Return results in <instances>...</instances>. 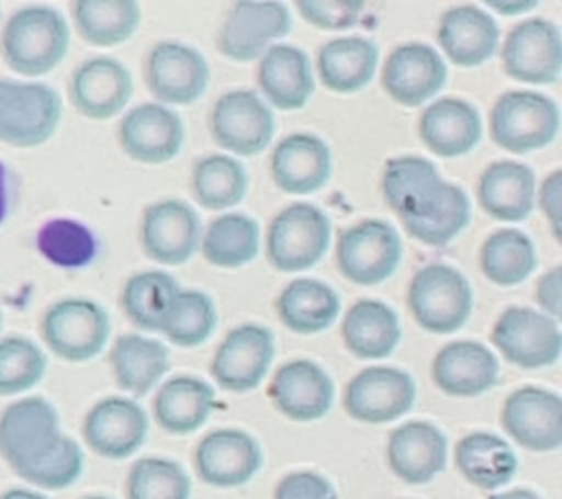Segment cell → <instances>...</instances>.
<instances>
[{
  "instance_id": "ac0fdd59",
  "label": "cell",
  "mask_w": 562,
  "mask_h": 499,
  "mask_svg": "<svg viewBox=\"0 0 562 499\" xmlns=\"http://www.w3.org/2000/svg\"><path fill=\"white\" fill-rule=\"evenodd\" d=\"M276 343L268 328L243 325L231 330L211 360V377L228 393H248L262 385L272 367Z\"/></svg>"
},
{
  "instance_id": "f5cc1de1",
  "label": "cell",
  "mask_w": 562,
  "mask_h": 499,
  "mask_svg": "<svg viewBox=\"0 0 562 499\" xmlns=\"http://www.w3.org/2000/svg\"><path fill=\"white\" fill-rule=\"evenodd\" d=\"M486 7H491L501 16H519L536 9L539 0H483Z\"/></svg>"
},
{
  "instance_id": "7dc6e473",
  "label": "cell",
  "mask_w": 562,
  "mask_h": 499,
  "mask_svg": "<svg viewBox=\"0 0 562 499\" xmlns=\"http://www.w3.org/2000/svg\"><path fill=\"white\" fill-rule=\"evenodd\" d=\"M471 223V202L456 184H449L446 200L431 217L403 223L406 233L426 246H446Z\"/></svg>"
},
{
  "instance_id": "9f6ffc18",
  "label": "cell",
  "mask_w": 562,
  "mask_h": 499,
  "mask_svg": "<svg viewBox=\"0 0 562 499\" xmlns=\"http://www.w3.org/2000/svg\"><path fill=\"white\" fill-rule=\"evenodd\" d=\"M82 499H112V498H108V496H87V498H82Z\"/></svg>"
},
{
  "instance_id": "d590c367",
  "label": "cell",
  "mask_w": 562,
  "mask_h": 499,
  "mask_svg": "<svg viewBox=\"0 0 562 499\" xmlns=\"http://www.w3.org/2000/svg\"><path fill=\"white\" fill-rule=\"evenodd\" d=\"M342 340L360 360H385L401 342L398 316L381 300H358L344 316Z\"/></svg>"
},
{
  "instance_id": "b9f144b4",
  "label": "cell",
  "mask_w": 562,
  "mask_h": 499,
  "mask_svg": "<svg viewBox=\"0 0 562 499\" xmlns=\"http://www.w3.org/2000/svg\"><path fill=\"white\" fill-rule=\"evenodd\" d=\"M536 268V245L518 228H501L492 233L481 248L484 277L501 287L524 283Z\"/></svg>"
},
{
  "instance_id": "f546056e",
  "label": "cell",
  "mask_w": 562,
  "mask_h": 499,
  "mask_svg": "<svg viewBox=\"0 0 562 499\" xmlns=\"http://www.w3.org/2000/svg\"><path fill=\"white\" fill-rule=\"evenodd\" d=\"M483 117L473 104L459 98H439L424 110L420 139L441 158L465 157L483 140Z\"/></svg>"
},
{
  "instance_id": "52a82bcc",
  "label": "cell",
  "mask_w": 562,
  "mask_h": 499,
  "mask_svg": "<svg viewBox=\"0 0 562 499\" xmlns=\"http://www.w3.org/2000/svg\"><path fill=\"white\" fill-rule=\"evenodd\" d=\"M63 435L57 408L42 396L14 400L0 413V456L16 476L42 461Z\"/></svg>"
},
{
  "instance_id": "4fadbf2b",
  "label": "cell",
  "mask_w": 562,
  "mask_h": 499,
  "mask_svg": "<svg viewBox=\"0 0 562 499\" xmlns=\"http://www.w3.org/2000/svg\"><path fill=\"white\" fill-rule=\"evenodd\" d=\"M203 227L198 211L182 200L150 203L140 217V248L153 262L182 265L200 252Z\"/></svg>"
},
{
  "instance_id": "d4e9b609",
  "label": "cell",
  "mask_w": 562,
  "mask_h": 499,
  "mask_svg": "<svg viewBox=\"0 0 562 499\" xmlns=\"http://www.w3.org/2000/svg\"><path fill=\"white\" fill-rule=\"evenodd\" d=\"M386 463L403 483H431L448 466V439L434 423L408 421L391 433Z\"/></svg>"
},
{
  "instance_id": "4dcf8cb0",
  "label": "cell",
  "mask_w": 562,
  "mask_h": 499,
  "mask_svg": "<svg viewBox=\"0 0 562 499\" xmlns=\"http://www.w3.org/2000/svg\"><path fill=\"white\" fill-rule=\"evenodd\" d=\"M537 182L531 168L516 160L492 162L479 180V203L492 219L526 220L536 207Z\"/></svg>"
},
{
  "instance_id": "8992f818",
  "label": "cell",
  "mask_w": 562,
  "mask_h": 499,
  "mask_svg": "<svg viewBox=\"0 0 562 499\" xmlns=\"http://www.w3.org/2000/svg\"><path fill=\"white\" fill-rule=\"evenodd\" d=\"M330 240L333 225L325 211L311 203H293L268 228L266 254L278 272H307L325 258Z\"/></svg>"
},
{
  "instance_id": "9c48e42d",
  "label": "cell",
  "mask_w": 562,
  "mask_h": 499,
  "mask_svg": "<svg viewBox=\"0 0 562 499\" xmlns=\"http://www.w3.org/2000/svg\"><path fill=\"white\" fill-rule=\"evenodd\" d=\"M403 240L385 220H361L340 233L336 263L346 280L358 285H379L398 270Z\"/></svg>"
},
{
  "instance_id": "db71d44e",
  "label": "cell",
  "mask_w": 562,
  "mask_h": 499,
  "mask_svg": "<svg viewBox=\"0 0 562 499\" xmlns=\"http://www.w3.org/2000/svg\"><path fill=\"white\" fill-rule=\"evenodd\" d=\"M0 499H49L44 491L35 488H10V490L0 494Z\"/></svg>"
},
{
  "instance_id": "60d3db41",
  "label": "cell",
  "mask_w": 562,
  "mask_h": 499,
  "mask_svg": "<svg viewBox=\"0 0 562 499\" xmlns=\"http://www.w3.org/2000/svg\"><path fill=\"white\" fill-rule=\"evenodd\" d=\"M193 200L203 209L227 211L237 207L248 193V174L237 158L207 155L192 170Z\"/></svg>"
},
{
  "instance_id": "c3c4849f",
  "label": "cell",
  "mask_w": 562,
  "mask_h": 499,
  "mask_svg": "<svg viewBox=\"0 0 562 499\" xmlns=\"http://www.w3.org/2000/svg\"><path fill=\"white\" fill-rule=\"evenodd\" d=\"M299 16L318 30H348L363 16L366 0H293Z\"/></svg>"
},
{
  "instance_id": "484cf974",
  "label": "cell",
  "mask_w": 562,
  "mask_h": 499,
  "mask_svg": "<svg viewBox=\"0 0 562 499\" xmlns=\"http://www.w3.org/2000/svg\"><path fill=\"white\" fill-rule=\"evenodd\" d=\"M438 44L449 63L461 69L481 67L501 47V27L494 16L473 4L449 9L438 26Z\"/></svg>"
},
{
  "instance_id": "6f0895ef",
  "label": "cell",
  "mask_w": 562,
  "mask_h": 499,
  "mask_svg": "<svg viewBox=\"0 0 562 499\" xmlns=\"http://www.w3.org/2000/svg\"><path fill=\"white\" fill-rule=\"evenodd\" d=\"M2 325H4V318H2V310H0V332H2Z\"/></svg>"
},
{
  "instance_id": "7a4b0ae2",
  "label": "cell",
  "mask_w": 562,
  "mask_h": 499,
  "mask_svg": "<svg viewBox=\"0 0 562 499\" xmlns=\"http://www.w3.org/2000/svg\"><path fill=\"white\" fill-rule=\"evenodd\" d=\"M63 120L61 94L34 79H0V145L35 149L53 139Z\"/></svg>"
},
{
  "instance_id": "83f0119b",
  "label": "cell",
  "mask_w": 562,
  "mask_h": 499,
  "mask_svg": "<svg viewBox=\"0 0 562 499\" xmlns=\"http://www.w3.org/2000/svg\"><path fill=\"white\" fill-rule=\"evenodd\" d=\"M501 365L496 355L479 342L448 343L431 363V378L443 395L474 398L496 386Z\"/></svg>"
},
{
  "instance_id": "9a60e30c",
  "label": "cell",
  "mask_w": 562,
  "mask_h": 499,
  "mask_svg": "<svg viewBox=\"0 0 562 499\" xmlns=\"http://www.w3.org/2000/svg\"><path fill=\"white\" fill-rule=\"evenodd\" d=\"M149 435V416L135 398L110 396L94 404L82 421V439L94 455L125 461Z\"/></svg>"
},
{
  "instance_id": "603a6c76",
  "label": "cell",
  "mask_w": 562,
  "mask_h": 499,
  "mask_svg": "<svg viewBox=\"0 0 562 499\" xmlns=\"http://www.w3.org/2000/svg\"><path fill=\"white\" fill-rule=\"evenodd\" d=\"M502 426L519 447L549 453L562 445V400L551 390L526 386L508 396Z\"/></svg>"
},
{
  "instance_id": "4316f807",
  "label": "cell",
  "mask_w": 562,
  "mask_h": 499,
  "mask_svg": "<svg viewBox=\"0 0 562 499\" xmlns=\"http://www.w3.org/2000/svg\"><path fill=\"white\" fill-rule=\"evenodd\" d=\"M273 184L291 195L323 190L333 175V152L311 133H293L278 143L272 155Z\"/></svg>"
},
{
  "instance_id": "7bdbcfd3",
  "label": "cell",
  "mask_w": 562,
  "mask_h": 499,
  "mask_svg": "<svg viewBox=\"0 0 562 499\" xmlns=\"http://www.w3.org/2000/svg\"><path fill=\"white\" fill-rule=\"evenodd\" d=\"M217 307L203 291H180L160 333L178 348H198L217 328Z\"/></svg>"
},
{
  "instance_id": "3957f363",
  "label": "cell",
  "mask_w": 562,
  "mask_h": 499,
  "mask_svg": "<svg viewBox=\"0 0 562 499\" xmlns=\"http://www.w3.org/2000/svg\"><path fill=\"white\" fill-rule=\"evenodd\" d=\"M47 351L67 363H87L108 348L112 320L92 298L69 297L53 303L40 325Z\"/></svg>"
},
{
  "instance_id": "44dd1931",
  "label": "cell",
  "mask_w": 562,
  "mask_h": 499,
  "mask_svg": "<svg viewBox=\"0 0 562 499\" xmlns=\"http://www.w3.org/2000/svg\"><path fill=\"white\" fill-rule=\"evenodd\" d=\"M381 82L396 104L418 107L438 97L446 87L448 63L431 45H398L386 57Z\"/></svg>"
},
{
  "instance_id": "ab89813d",
  "label": "cell",
  "mask_w": 562,
  "mask_h": 499,
  "mask_svg": "<svg viewBox=\"0 0 562 499\" xmlns=\"http://www.w3.org/2000/svg\"><path fill=\"white\" fill-rule=\"evenodd\" d=\"M205 262L225 270L243 268L260 252V227L243 213H225L203 230L200 246Z\"/></svg>"
},
{
  "instance_id": "d6986e66",
  "label": "cell",
  "mask_w": 562,
  "mask_h": 499,
  "mask_svg": "<svg viewBox=\"0 0 562 499\" xmlns=\"http://www.w3.org/2000/svg\"><path fill=\"white\" fill-rule=\"evenodd\" d=\"M416 402L414 378L396 367H368L351 378L344 406L353 420L363 423H389L403 418Z\"/></svg>"
},
{
  "instance_id": "681fc988",
  "label": "cell",
  "mask_w": 562,
  "mask_h": 499,
  "mask_svg": "<svg viewBox=\"0 0 562 499\" xmlns=\"http://www.w3.org/2000/svg\"><path fill=\"white\" fill-rule=\"evenodd\" d=\"M273 499H336V491L325 476L303 470L288 474L278 484Z\"/></svg>"
},
{
  "instance_id": "e0dca14e",
  "label": "cell",
  "mask_w": 562,
  "mask_h": 499,
  "mask_svg": "<svg viewBox=\"0 0 562 499\" xmlns=\"http://www.w3.org/2000/svg\"><path fill=\"white\" fill-rule=\"evenodd\" d=\"M67 92L70 104L82 117L108 122L132 102V72L115 57H90L70 72Z\"/></svg>"
},
{
  "instance_id": "f6af8a7d",
  "label": "cell",
  "mask_w": 562,
  "mask_h": 499,
  "mask_svg": "<svg viewBox=\"0 0 562 499\" xmlns=\"http://www.w3.org/2000/svg\"><path fill=\"white\" fill-rule=\"evenodd\" d=\"M125 496L127 499H190L192 478L176 461L145 456L130 468Z\"/></svg>"
},
{
  "instance_id": "f1b7e54d",
  "label": "cell",
  "mask_w": 562,
  "mask_h": 499,
  "mask_svg": "<svg viewBox=\"0 0 562 499\" xmlns=\"http://www.w3.org/2000/svg\"><path fill=\"white\" fill-rule=\"evenodd\" d=\"M258 84L266 100L281 112L303 110L316 87L307 53L295 45L273 44L260 57Z\"/></svg>"
},
{
  "instance_id": "836d02e7",
  "label": "cell",
  "mask_w": 562,
  "mask_h": 499,
  "mask_svg": "<svg viewBox=\"0 0 562 499\" xmlns=\"http://www.w3.org/2000/svg\"><path fill=\"white\" fill-rule=\"evenodd\" d=\"M143 20L139 0H72L70 22L82 42L108 49L130 42Z\"/></svg>"
},
{
  "instance_id": "ba28073f",
  "label": "cell",
  "mask_w": 562,
  "mask_h": 499,
  "mask_svg": "<svg viewBox=\"0 0 562 499\" xmlns=\"http://www.w3.org/2000/svg\"><path fill=\"white\" fill-rule=\"evenodd\" d=\"M291 27L290 9L280 0H237L221 24L217 49L231 61H255Z\"/></svg>"
},
{
  "instance_id": "5b68a950",
  "label": "cell",
  "mask_w": 562,
  "mask_h": 499,
  "mask_svg": "<svg viewBox=\"0 0 562 499\" xmlns=\"http://www.w3.org/2000/svg\"><path fill=\"white\" fill-rule=\"evenodd\" d=\"M408 307L426 332L453 333L473 315V290L456 268L430 263L411 281Z\"/></svg>"
},
{
  "instance_id": "8fae6325",
  "label": "cell",
  "mask_w": 562,
  "mask_h": 499,
  "mask_svg": "<svg viewBox=\"0 0 562 499\" xmlns=\"http://www.w3.org/2000/svg\"><path fill=\"white\" fill-rule=\"evenodd\" d=\"M491 340L504 360L519 368L551 367L561 358L559 320L533 308L504 310L492 328Z\"/></svg>"
},
{
  "instance_id": "680465c9",
  "label": "cell",
  "mask_w": 562,
  "mask_h": 499,
  "mask_svg": "<svg viewBox=\"0 0 562 499\" xmlns=\"http://www.w3.org/2000/svg\"><path fill=\"white\" fill-rule=\"evenodd\" d=\"M0 26H2V7H0Z\"/></svg>"
},
{
  "instance_id": "d6a6232c",
  "label": "cell",
  "mask_w": 562,
  "mask_h": 499,
  "mask_svg": "<svg viewBox=\"0 0 562 499\" xmlns=\"http://www.w3.org/2000/svg\"><path fill=\"white\" fill-rule=\"evenodd\" d=\"M217 406L215 390L198 377H175L158 385L153 416L170 435H190L202 430Z\"/></svg>"
},
{
  "instance_id": "2e32d148",
  "label": "cell",
  "mask_w": 562,
  "mask_h": 499,
  "mask_svg": "<svg viewBox=\"0 0 562 499\" xmlns=\"http://www.w3.org/2000/svg\"><path fill=\"white\" fill-rule=\"evenodd\" d=\"M502 65L509 79L553 84L562 72L561 30L543 18L519 22L502 45Z\"/></svg>"
},
{
  "instance_id": "6da1fadb",
  "label": "cell",
  "mask_w": 562,
  "mask_h": 499,
  "mask_svg": "<svg viewBox=\"0 0 562 499\" xmlns=\"http://www.w3.org/2000/svg\"><path fill=\"white\" fill-rule=\"evenodd\" d=\"M70 24L53 7L27 4L0 26V59L22 79H42L69 55Z\"/></svg>"
},
{
  "instance_id": "bcb514c9",
  "label": "cell",
  "mask_w": 562,
  "mask_h": 499,
  "mask_svg": "<svg viewBox=\"0 0 562 499\" xmlns=\"http://www.w3.org/2000/svg\"><path fill=\"white\" fill-rule=\"evenodd\" d=\"M85 473V451L77 439L63 435L59 443L35 465L18 474L35 490L59 491L70 488Z\"/></svg>"
},
{
  "instance_id": "5bb4252c",
  "label": "cell",
  "mask_w": 562,
  "mask_h": 499,
  "mask_svg": "<svg viewBox=\"0 0 562 499\" xmlns=\"http://www.w3.org/2000/svg\"><path fill=\"white\" fill-rule=\"evenodd\" d=\"M186 125L172 105L147 102L127 110L117 125L125 157L140 165H165L184 147Z\"/></svg>"
},
{
  "instance_id": "30bf717a",
  "label": "cell",
  "mask_w": 562,
  "mask_h": 499,
  "mask_svg": "<svg viewBox=\"0 0 562 499\" xmlns=\"http://www.w3.org/2000/svg\"><path fill=\"white\" fill-rule=\"evenodd\" d=\"M143 77L150 94L167 105L195 104L207 92L210 63L192 45L182 42H158L150 47Z\"/></svg>"
},
{
  "instance_id": "11a10c76",
  "label": "cell",
  "mask_w": 562,
  "mask_h": 499,
  "mask_svg": "<svg viewBox=\"0 0 562 499\" xmlns=\"http://www.w3.org/2000/svg\"><path fill=\"white\" fill-rule=\"evenodd\" d=\"M491 499H541L536 491L531 490H509L502 494H494Z\"/></svg>"
},
{
  "instance_id": "cb8c5ba5",
  "label": "cell",
  "mask_w": 562,
  "mask_h": 499,
  "mask_svg": "<svg viewBox=\"0 0 562 499\" xmlns=\"http://www.w3.org/2000/svg\"><path fill=\"white\" fill-rule=\"evenodd\" d=\"M334 395L336 390L330 375L308 360L281 365L270 383V398L276 410L293 421L325 418L333 408Z\"/></svg>"
},
{
  "instance_id": "ffe728a7",
  "label": "cell",
  "mask_w": 562,
  "mask_h": 499,
  "mask_svg": "<svg viewBox=\"0 0 562 499\" xmlns=\"http://www.w3.org/2000/svg\"><path fill=\"white\" fill-rule=\"evenodd\" d=\"M383 197L403 223L431 217L446 200L449 182L436 165L422 157H398L386 162Z\"/></svg>"
},
{
  "instance_id": "816d5d0a",
  "label": "cell",
  "mask_w": 562,
  "mask_h": 499,
  "mask_svg": "<svg viewBox=\"0 0 562 499\" xmlns=\"http://www.w3.org/2000/svg\"><path fill=\"white\" fill-rule=\"evenodd\" d=\"M537 305L541 313L551 316L554 320H561L562 315V270L554 268L551 272L541 275L537 283Z\"/></svg>"
},
{
  "instance_id": "f907efd6",
  "label": "cell",
  "mask_w": 562,
  "mask_h": 499,
  "mask_svg": "<svg viewBox=\"0 0 562 499\" xmlns=\"http://www.w3.org/2000/svg\"><path fill=\"white\" fill-rule=\"evenodd\" d=\"M536 202L539 209L543 211L544 219L553 228L557 240H562V172L554 170L553 174L547 175L543 184L539 185L536 192Z\"/></svg>"
},
{
  "instance_id": "1f68e13d",
  "label": "cell",
  "mask_w": 562,
  "mask_h": 499,
  "mask_svg": "<svg viewBox=\"0 0 562 499\" xmlns=\"http://www.w3.org/2000/svg\"><path fill=\"white\" fill-rule=\"evenodd\" d=\"M110 368L123 393L140 398L153 393L170 368V351L162 342L140 333H123L110 350Z\"/></svg>"
},
{
  "instance_id": "277c9868",
  "label": "cell",
  "mask_w": 562,
  "mask_h": 499,
  "mask_svg": "<svg viewBox=\"0 0 562 499\" xmlns=\"http://www.w3.org/2000/svg\"><path fill=\"white\" fill-rule=\"evenodd\" d=\"M491 137L501 149L527 155L549 147L561 129V110L541 92L502 94L491 112Z\"/></svg>"
},
{
  "instance_id": "e575fe53",
  "label": "cell",
  "mask_w": 562,
  "mask_h": 499,
  "mask_svg": "<svg viewBox=\"0 0 562 499\" xmlns=\"http://www.w3.org/2000/svg\"><path fill=\"white\" fill-rule=\"evenodd\" d=\"M318 79L336 94H356L371 84L379 67L378 45L350 35L323 45L316 59Z\"/></svg>"
},
{
  "instance_id": "7402d4cb",
  "label": "cell",
  "mask_w": 562,
  "mask_h": 499,
  "mask_svg": "<svg viewBox=\"0 0 562 499\" xmlns=\"http://www.w3.org/2000/svg\"><path fill=\"white\" fill-rule=\"evenodd\" d=\"M262 447L243 430L211 431L193 455L195 473L213 488H237L255 478L262 468Z\"/></svg>"
},
{
  "instance_id": "ee69618b",
  "label": "cell",
  "mask_w": 562,
  "mask_h": 499,
  "mask_svg": "<svg viewBox=\"0 0 562 499\" xmlns=\"http://www.w3.org/2000/svg\"><path fill=\"white\" fill-rule=\"evenodd\" d=\"M47 353L26 336L0 338V396L26 395L44 381Z\"/></svg>"
},
{
  "instance_id": "8d00e7d4",
  "label": "cell",
  "mask_w": 562,
  "mask_h": 499,
  "mask_svg": "<svg viewBox=\"0 0 562 499\" xmlns=\"http://www.w3.org/2000/svg\"><path fill=\"white\" fill-rule=\"evenodd\" d=\"M456 465L467 483L492 491L508 486L518 473V456L504 439L474 431L457 443Z\"/></svg>"
},
{
  "instance_id": "f35d334b",
  "label": "cell",
  "mask_w": 562,
  "mask_h": 499,
  "mask_svg": "<svg viewBox=\"0 0 562 499\" xmlns=\"http://www.w3.org/2000/svg\"><path fill=\"white\" fill-rule=\"evenodd\" d=\"M180 291V283L170 273L157 270L133 273L123 285V313L143 332H160Z\"/></svg>"
},
{
  "instance_id": "74e56055",
  "label": "cell",
  "mask_w": 562,
  "mask_h": 499,
  "mask_svg": "<svg viewBox=\"0 0 562 499\" xmlns=\"http://www.w3.org/2000/svg\"><path fill=\"white\" fill-rule=\"evenodd\" d=\"M276 310L288 330L313 336L325 332L338 320L340 297L323 281L301 277L281 291Z\"/></svg>"
},
{
  "instance_id": "7c38bea8",
  "label": "cell",
  "mask_w": 562,
  "mask_h": 499,
  "mask_svg": "<svg viewBox=\"0 0 562 499\" xmlns=\"http://www.w3.org/2000/svg\"><path fill=\"white\" fill-rule=\"evenodd\" d=\"M211 137L221 149L237 157H256L276 133L270 105L252 90H233L215 102L210 115Z\"/></svg>"
}]
</instances>
